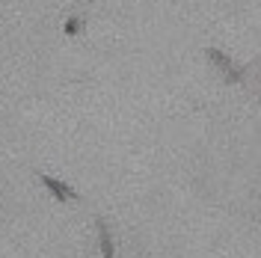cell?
Segmentation results:
<instances>
[{
    "mask_svg": "<svg viewBox=\"0 0 261 258\" xmlns=\"http://www.w3.org/2000/svg\"><path fill=\"white\" fill-rule=\"evenodd\" d=\"M205 57L211 60L214 68H220V74H223V81L226 83H241L246 74V68H241V65H234L231 60H228L226 54L220 48H205Z\"/></svg>",
    "mask_w": 261,
    "mask_h": 258,
    "instance_id": "cell-1",
    "label": "cell"
},
{
    "mask_svg": "<svg viewBox=\"0 0 261 258\" xmlns=\"http://www.w3.org/2000/svg\"><path fill=\"white\" fill-rule=\"evenodd\" d=\"M39 181L48 187L50 193H54V199H57V202H71V199H81V196H77V190H71L65 181H60V178H54V175H39Z\"/></svg>",
    "mask_w": 261,
    "mask_h": 258,
    "instance_id": "cell-2",
    "label": "cell"
},
{
    "mask_svg": "<svg viewBox=\"0 0 261 258\" xmlns=\"http://www.w3.org/2000/svg\"><path fill=\"white\" fill-rule=\"evenodd\" d=\"M95 226H98V238H101V258H113V241H110V228L104 223V217H95Z\"/></svg>",
    "mask_w": 261,
    "mask_h": 258,
    "instance_id": "cell-3",
    "label": "cell"
},
{
    "mask_svg": "<svg viewBox=\"0 0 261 258\" xmlns=\"http://www.w3.org/2000/svg\"><path fill=\"white\" fill-rule=\"evenodd\" d=\"M83 30V18H68L65 21V36H77Z\"/></svg>",
    "mask_w": 261,
    "mask_h": 258,
    "instance_id": "cell-4",
    "label": "cell"
},
{
    "mask_svg": "<svg viewBox=\"0 0 261 258\" xmlns=\"http://www.w3.org/2000/svg\"><path fill=\"white\" fill-rule=\"evenodd\" d=\"M86 3H92V0H86Z\"/></svg>",
    "mask_w": 261,
    "mask_h": 258,
    "instance_id": "cell-5",
    "label": "cell"
}]
</instances>
